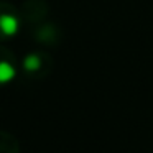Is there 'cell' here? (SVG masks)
Returning <instances> with one entry per match:
<instances>
[{
  "instance_id": "obj_4",
  "label": "cell",
  "mask_w": 153,
  "mask_h": 153,
  "mask_svg": "<svg viewBox=\"0 0 153 153\" xmlns=\"http://www.w3.org/2000/svg\"><path fill=\"white\" fill-rule=\"evenodd\" d=\"M20 146L12 133L0 130V153H18Z\"/></svg>"
},
{
  "instance_id": "obj_1",
  "label": "cell",
  "mask_w": 153,
  "mask_h": 153,
  "mask_svg": "<svg viewBox=\"0 0 153 153\" xmlns=\"http://www.w3.org/2000/svg\"><path fill=\"white\" fill-rule=\"evenodd\" d=\"M51 68H53V59L50 54L43 53V51H33V53L27 54L22 63V69H23L25 76L31 77V79H41L46 74H50Z\"/></svg>"
},
{
  "instance_id": "obj_3",
  "label": "cell",
  "mask_w": 153,
  "mask_h": 153,
  "mask_svg": "<svg viewBox=\"0 0 153 153\" xmlns=\"http://www.w3.org/2000/svg\"><path fill=\"white\" fill-rule=\"evenodd\" d=\"M17 74L15 54L4 45H0V86L8 84Z\"/></svg>"
},
{
  "instance_id": "obj_2",
  "label": "cell",
  "mask_w": 153,
  "mask_h": 153,
  "mask_svg": "<svg viewBox=\"0 0 153 153\" xmlns=\"http://www.w3.org/2000/svg\"><path fill=\"white\" fill-rule=\"evenodd\" d=\"M20 23L22 15L17 12V8L0 2V41L15 36L20 30Z\"/></svg>"
}]
</instances>
